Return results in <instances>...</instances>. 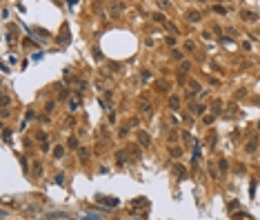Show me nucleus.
<instances>
[{
	"instance_id": "1",
	"label": "nucleus",
	"mask_w": 260,
	"mask_h": 220,
	"mask_svg": "<svg viewBox=\"0 0 260 220\" xmlns=\"http://www.w3.org/2000/svg\"><path fill=\"white\" fill-rule=\"evenodd\" d=\"M138 142L142 144V147H149V142H151V140H149L147 131H140V133H138Z\"/></svg>"
},
{
	"instance_id": "2",
	"label": "nucleus",
	"mask_w": 260,
	"mask_h": 220,
	"mask_svg": "<svg viewBox=\"0 0 260 220\" xmlns=\"http://www.w3.org/2000/svg\"><path fill=\"white\" fill-rule=\"evenodd\" d=\"M140 109H142L145 114H149V111H151V105H149L147 100H140Z\"/></svg>"
},
{
	"instance_id": "3",
	"label": "nucleus",
	"mask_w": 260,
	"mask_h": 220,
	"mask_svg": "<svg viewBox=\"0 0 260 220\" xmlns=\"http://www.w3.org/2000/svg\"><path fill=\"white\" fill-rule=\"evenodd\" d=\"M102 202H107V207H116L118 200H116V198H102Z\"/></svg>"
},
{
	"instance_id": "4",
	"label": "nucleus",
	"mask_w": 260,
	"mask_h": 220,
	"mask_svg": "<svg viewBox=\"0 0 260 220\" xmlns=\"http://www.w3.org/2000/svg\"><path fill=\"white\" fill-rule=\"evenodd\" d=\"M169 105H171V109H178V107H180V100H178V98L173 96L171 100H169Z\"/></svg>"
},
{
	"instance_id": "5",
	"label": "nucleus",
	"mask_w": 260,
	"mask_h": 220,
	"mask_svg": "<svg viewBox=\"0 0 260 220\" xmlns=\"http://www.w3.org/2000/svg\"><path fill=\"white\" fill-rule=\"evenodd\" d=\"M54 156H56V158H62V156H65V149H62V147H56V149H54Z\"/></svg>"
},
{
	"instance_id": "6",
	"label": "nucleus",
	"mask_w": 260,
	"mask_h": 220,
	"mask_svg": "<svg viewBox=\"0 0 260 220\" xmlns=\"http://www.w3.org/2000/svg\"><path fill=\"white\" fill-rule=\"evenodd\" d=\"M82 218L84 220H100V216H96V213H84Z\"/></svg>"
},
{
	"instance_id": "7",
	"label": "nucleus",
	"mask_w": 260,
	"mask_h": 220,
	"mask_svg": "<svg viewBox=\"0 0 260 220\" xmlns=\"http://www.w3.org/2000/svg\"><path fill=\"white\" fill-rule=\"evenodd\" d=\"M49 218H67V213H49Z\"/></svg>"
},
{
	"instance_id": "8",
	"label": "nucleus",
	"mask_w": 260,
	"mask_h": 220,
	"mask_svg": "<svg viewBox=\"0 0 260 220\" xmlns=\"http://www.w3.org/2000/svg\"><path fill=\"white\" fill-rule=\"evenodd\" d=\"M214 9H216V11H218V13H225V11H227V9L223 7V4H216V7H214Z\"/></svg>"
},
{
	"instance_id": "9",
	"label": "nucleus",
	"mask_w": 260,
	"mask_h": 220,
	"mask_svg": "<svg viewBox=\"0 0 260 220\" xmlns=\"http://www.w3.org/2000/svg\"><path fill=\"white\" fill-rule=\"evenodd\" d=\"M176 169H178V176L185 178V167H176Z\"/></svg>"
}]
</instances>
